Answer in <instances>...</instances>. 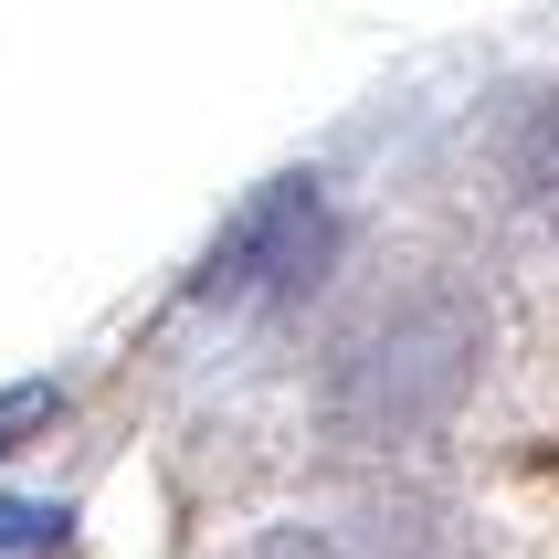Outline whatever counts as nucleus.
<instances>
[{
	"label": "nucleus",
	"mask_w": 559,
	"mask_h": 559,
	"mask_svg": "<svg viewBox=\"0 0 559 559\" xmlns=\"http://www.w3.org/2000/svg\"><path fill=\"white\" fill-rule=\"evenodd\" d=\"M328 253H338V222H328L317 180H264L243 212L222 222V243L201 253V296H212V307L296 296V285L328 275Z\"/></svg>",
	"instance_id": "nucleus-1"
},
{
	"label": "nucleus",
	"mask_w": 559,
	"mask_h": 559,
	"mask_svg": "<svg viewBox=\"0 0 559 559\" xmlns=\"http://www.w3.org/2000/svg\"><path fill=\"white\" fill-rule=\"evenodd\" d=\"M53 412H63V391H53V380H11V391H0V454H11L22 433H43Z\"/></svg>",
	"instance_id": "nucleus-2"
},
{
	"label": "nucleus",
	"mask_w": 559,
	"mask_h": 559,
	"mask_svg": "<svg viewBox=\"0 0 559 559\" xmlns=\"http://www.w3.org/2000/svg\"><path fill=\"white\" fill-rule=\"evenodd\" d=\"M63 528H74L63 507H0V559L11 549H63Z\"/></svg>",
	"instance_id": "nucleus-3"
},
{
	"label": "nucleus",
	"mask_w": 559,
	"mask_h": 559,
	"mask_svg": "<svg viewBox=\"0 0 559 559\" xmlns=\"http://www.w3.org/2000/svg\"><path fill=\"white\" fill-rule=\"evenodd\" d=\"M243 559H328V538H307V528H275L264 549H243Z\"/></svg>",
	"instance_id": "nucleus-4"
},
{
	"label": "nucleus",
	"mask_w": 559,
	"mask_h": 559,
	"mask_svg": "<svg viewBox=\"0 0 559 559\" xmlns=\"http://www.w3.org/2000/svg\"><path fill=\"white\" fill-rule=\"evenodd\" d=\"M528 158H538V180H549V201H559V117H549V127L528 138Z\"/></svg>",
	"instance_id": "nucleus-5"
}]
</instances>
